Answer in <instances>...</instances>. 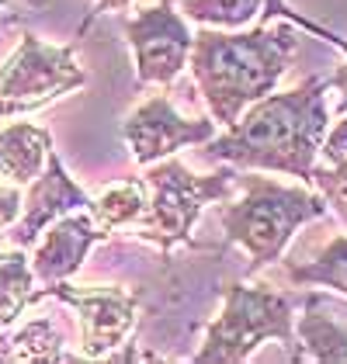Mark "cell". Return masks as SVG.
<instances>
[{"label":"cell","mask_w":347,"mask_h":364,"mask_svg":"<svg viewBox=\"0 0 347 364\" xmlns=\"http://www.w3.org/2000/svg\"><path fill=\"white\" fill-rule=\"evenodd\" d=\"M132 0H94V14H105V11H129Z\"/></svg>","instance_id":"23"},{"label":"cell","mask_w":347,"mask_h":364,"mask_svg":"<svg viewBox=\"0 0 347 364\" xmlns=\"http://www.w3.org/2000/svg\"><path fill=\"white\" fill-rule=\"evenodd\" d=\"M21 215V191L0 184V229H11Z\"/></svg>","instance_id":"21"},{"label":"cell","mask_w":347,"mask_h":364,"mask_svg":"<svg viewBox=\"0 0 347 364\" xmlns=\"http://www.w3.org/2000/svg\"><path fill=\"white\" fill-rule=\"evenodd\" d=\"M80 208H90V198L66 173L56 149H49L42 173L31 181L28 198H21V215H18L11 236H14L18 247H31V243H38V232H46L49 223H56L70 212H80Z\"/></svg>","instance_id":"10"},{"label":"cell","mask_w":347,"mask_h":364,"mask_svg":"<svg viewBox=\"0 0 347 364\" xmlns=\"http://www.w3.org/2000/svg\"><path fill=\"white\" fill-rule=\"evenodd\" d=\"M326 90L330 80L309 77L292 90L264 94L223 136H212L205 142L202 153L236 170L289 173L313 184L316 156L330 125Z\"/></svg>","instance_id":"1"},{"label":"cell","mask_w":347,"mask_h":364,"mask_svg":"<svg viewBox=\"0 0 347 364\" xmlns=\"http://www.w3.org/2000/svg\"><path fill=\"white\" fill-rule=\"evenodd\" d=\"M87 84V73L77 66L73 49H59L25 31L21 46L0 66V118L38 112L63 94H73Z\"/></svg>","instance_id":"6"},{"label":"cell","mask_w":347,"mask_h":364,"mask_svg":"<svg viewBox=\"0 0 347 364\" xmlns=\"http://www.w3.org/2000/svg\"><path fill=\"white\" fill-rule=\"evenodd\" d=\"M53 149V136L42 125L31 122H14L0 129V173L11 177L14 184H31Z\"/></svg>","instance_id":"12"},{"label":"cell","mask_w":347,"mask_h":364,"mask_svg":"<svg viewBox=\"0 0 347 364\" xmlns=\"http://www.w3.org/2000/svg\"><path fill=\"white\" fill-rule=\"evenodd\" d=\"M0 7H4V0H0Z\"/></svg>","instance_id":"24"},{"label":"cell","mask_w":347,"mask_h":364,"mask_svg":"<svg viewBox=\"0 0 347 364\" xmlns=\"http://www.w3.org/2000/svg\"><path fill=\"white\" fill-rule=\"evenodd\" d=\"M146 201H149L146 177H129V181L112 184L97 201H90V215H94V223L101 225L105 232H112L118 225L139 223V215L146 212Z\"/></svg>","instance_id":"14"},{"label":"cell","mask_w":347,"mask_h":364,"mask_svg":"<svg viewBox=\"0 0 347 364\" xmlns=\"http://www.w3.org/2000/svg\"><path fill=\"white\" fill-rule=\"evenodd\" d=\"M299 38L292 25H257L250 31L202 28L191 42L188 66L215 125L230 129L254 101L271 94L289 70Z\"/></svg>","instance_id":"2"},{"label":"cell","mask_w":347,"mask_h":364,"mask_svg":"<svg viewBox=\"0 0 347 364\" xmlns=\"http://www.w3.org/2000/svg\"><path fill=\"white\" fill-rule=\"evenodd\" d=\"M313 184L319 188V195L326 198V205L347 223V160H337L330 167H316Z\"/></svg>","instance_id":"19"},{"label":"cell","mask_w":347,"mask_h":364,"mask_svg":"<svg viewBox=\"0 0 347 364\" xmlns=\"http://www.w3.org/2000/svg\"><path fill=\"white\" fill-rule=\"evenodd\" d=\"M63 333L49 319L28 323L21 333L11 340V347L0 350V361H70V354H63Z\"/></svg>","instance_id":"18"},{"label":"cell","mask_w":347,"mask_h":364,"mask_svg":"<svg viewBox=\"0 0 347 364\" xmlns=\"http://www.w3.org/2000/svg\"><path fill=\"white\" fill-rule=\"evenodd\" d=\"M236 184L243 188V195L223 205L219 219L226 240L243 247L250 257L247 274H257L260 267L282 260L292 236L306 223H316L330 212L323 195L278 184L271 177H260V170H236Z\"/></svg>","instance_id":"3"},{"label":"cell","mask_w":347,"mask_h":364,"mask_svg":"<svg viewBox=\"0 0 347 364\" xmlns=\"http://www.w3.org/2000/svg\"><path fill=\"white\" fill-rule=\"evenodd\" d=\"M330 87L341 94V105H337V114H347V63L330 77Z\"/></svg>","instance_id":"22"},{"label":"cell","mask_w":347,"mask_h":364,"mask_svg":"<svg viewBox=\"0 0 347 364\" xmlns=\"http://www.w3.org/2000/svg\"><path fill=\"white\" fill-rule=\"evenodd\" d=\"M215 118H184L164 94H156L125 118L122 139L129 142L136 164L149 167L184 146H205L215 136Z\"/></svg>","instance_id":"9"},{"label":"cell","mask_w":347,"mask_h":364,"mask_svg":"<svg viewBox=\"0 0 347 364\" xmlns=\"http://www.w3.org/2000/svg\"><path fill=\"white\" fill-rule=\"evenodd\" d=\"M264 0H181V14L202 28H243L260 14Z\"/></svg>","instance_id":"17"},{"label":"cell","mask_w":347,"mask_h":364,"mask_svg":"<svg viewBox=\"0 0 347 364\" xmlns=\"http://www.w3.org/2000/svg\"><path fill=\"white\" fill-rule=\"evenodd\" d=\"M59 299L63 306H70L80 319V343H84V358H112L118 347H125V340L136 330V316H139V299L132 291H122L112 284H42L35 288V299Z\"/></svg>","instance_id":"7"},{"label":"cell","mask_w":347,"mask_h":364,"mask_svg":"<svg viewBox=\"0 0 347 364\" xmlns=\"http://www.w3.org/2000/svg\"><path fill=\"white\" fill-rule=\"evenodd\" d=\"M285 274L292 284H316L347 295V236H333L313 260H285Z\"/></svg>","instance_id":"16"},{"label":"cell","mask_w":347,"mask_h":364,"mask_svg":"<svg viewBox=\"0 0 347 364\" xmlns=\"http://www.w3.org/2000/svg\"><path fill=\"white\" fill-rule=\"evenodd\" d=\"M302 361L319 364H347V330L326 312L323 295H306V309L295 323Z\"/></svg>","instance_id":"13"},{"label":"cell","mask_w":347,"mask_h":364,"mask_svg":"<svg viewBox=\"0 0 347 364\" xmlns=\"http://www.w3.org/2000/svg\"><path fill=\"white\" fill-rule=\"evenodd\" d=\"M108 232L94 223V215H63L56 223L46 225V240L35 247L31 257V271L38 284H56V281L73 278L87 260V253L94 243H101Z\"/></svg>","instance_id":"11"},{"label":"cell","mask_w":347,"mask_h":364,"mask_svg":"<svg viewBox=\"0 0 347 364\" xmlns=\"http://www.w3.org/2000/svg\"><path fill=\"white\" fill-rule=\"evenodd\" d=\"M319 153L326 156V164L347 160V114H341V122L326 132V139H323V149H319Z\"/></svg>","instance_id":"20"},{"label":"cell","mask_w":347,"mask_h":364,"mask_svg":"<svg viewBox=\"0 0 347 364\" xmlns=\"http://www.w3.org/2000/svg\"><path fill=\"white\" fill-rule=\"evenodd\" d=\"M125 38L136 53V77L139 84L167 87L188 66L195 35L188 28V18L171 0H160L125 21Z\"/></svg>","instance_id":"8"},{"label":"cell","mask_w":347,"mask_h":364,"mask_svg":"<svg viewBox=\"0 0 347 364\" xmlns=\"http://www.w3.org/2000/svg\"><path fill=\"white\" fill-rule=\"evenodd\" d=\"M146 184L153 188V198L146 201V212L136 223V232L156 243L160 250H171L177 243L191 240V229L205 212V205L230 198L236 184V167L215 170V173H191L181 160H156L146 170Z\"/></svg>","instance_id":"5"},{"label":"cell","mask_w":347,"mask_h":364,"mask_svg":"<svg viewBox=\"0 0 347 364\" xmlns=\"http://www.w3.org/2000/svg\"><path fill=\"white\" fill-rule=\"evenodd\" d=\"M264 340H278L289 350V361H302L292 299L282 291H271V288L226 284L223 312L205 330L195 364H243Z\"/></svg>","instance_id":"4"},{"label":"cell","mask_w":347,"mask_h":364,"mask_svg":"<svg viewBox=\"0 0 347 364\" xmlns=\"http://www.w3.org/2000/svg\"><path fill=\"white\" fill-rule=\"evenodd\" d=\"M35 299V271L25 247L0 253V330L11 326Z\"/></svg>","instance_id":"15"}]
</instances>
